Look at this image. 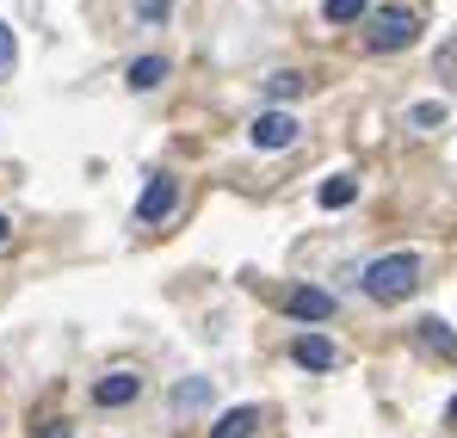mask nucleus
Wrapping results in <instances>:
<instances>
[{
	"label": "nucleus",
	"mask_w": 457,
	"mask_h": 438,
	"mask_svg": "<svg viewBox=\"0 0 457 438\" xmlns=\"http://www.w3.org/2000/svg\"><path fill=\"white\" fill-rule=\"evenodd\" d=\"M365 296H378V302H402V296L420 285V260L414 253H383V260H371L365 266Z\"/></svg>",
	"instance_id": "f257e3e1"
},
{
	"label": "nucleus",
	"mask_w": 457,
	"mask_h": 438,
	"mask_svg": "<svg viewBox=\"0 0 457 438\" xmlns=\"http://www.w3.org/2000/svg\"><path fill=\"white\" fill-rule=\"evenodd\" d=\"M414 37H420V19H414L408 6H378V12H371V50L395 56V50H408Z\"/></svg>",
	"instance_id": "f03ea898"
},
{
	"label": "nucleus",
	"mask_w": 457,
	"mask_h": 438,
	"mask_svg": "<svg viewBox=\"0 0 457 438\" xmlns=\"http://www.w3.org/2000/svg\"><path fill=\"white\" fill-rule=\"evenodd\" d=\"M173 211H179V179L154 173L149 186H143V198H137V222H167Z\"/></svg>",
	"instance_id": "7ed1b4c3"
},
{
	"label": "nucleus",
	"mask_w": 457,
	"mask_h": 438,
	"mask_svg": "<svg viewBox=\"0 0 457 438\" xmlns=\"http://www.w3.org/2000/svg\"><path fill=\"white\" fill-rule=\"evenodd\" d=\"M247 136H253V148H291L297 143V118L291 112H260Z\"/></svg>",
	"instance_id": "20e7f679"
},
{
	"label": "nucleus",
	"mask_w": 457,
	"mask_h": 438,
	"mask_svg": "<svg viewBox=\"0 0 457 438\" xmlns=\"http://www.w3.org/2000/svg\"><path fill=\"white\" fill-rule=\"evenodd\" d=\"M137 389H143V376H137V370H105V376L93 383V401H99V408H130V401H137Z\"/></svg>",
	"instance_id": "39448f33"
},
{
	"label": "nucleus",
	"mask_w": 457,
	"mask_h": 438,
	"mask_svg": "<svg viewBox=\"0 0 457 438\" xmlns=\"http://www.w3.org/2000/svg\"><path fill=\"white\" fill-rule=\"evenodd\" d=\"M211 395H217V383L211 376H186V383H173V395H167V414H198V408H211Z\"/></svg>",
	"instance_id": "423d86ee"
},
{
	"label": "nucleus",
	"mask_w": 457,
	"mask_h": 438,
	"mask_svg": "<svg viewBox=\"0 0 457 438\" xmlns=\"http://www.w3.org/2000/svg\"><path fill=\"white\" fill-rule=\"evenodd\" d=\"M285 309H291V321H328L334 315V296L315 291V285H297V291L285 296Z\"/></svg>",
	"instance_id": "0eeeda50"
},
{
	"label": "nucleus",
	"mask_w": 457,
	"mask_h": 438,
	"mask_svg": "<svg viewBox=\"0 0 457 438\" xmlns=\"http://www.w3.org/2000/svg\"><path fill=\"white\" fill-rule=\"evenodd\" d=\"M291 359L303 370H334L340 365V352H334V340H321V334H303L297 346H291Z\"/></svg>",
	"instance_id": "6e6552de"
},
{
	"label": "nucleus",
	"mask_w": 457,
	"mask_h": 438,
	"mask_svg": "<svg viewBox=\"0 0 457 438\" xmlns=\"http://www.w3.org/2000/svg\"><path fill=\"white\" fill-rule=\"evenodd\" d=\"M414 334H420V346H427L433 359H445V365H457V334L445 327V321H439V315H427V321H420Z\"/></svg>",
	"instance_id": "1a4fd4ad"
},
{
	"label": "nucleus",
	"mask_w": 457,
	"mask_h": 438,
	"mask_svg": "<svg viewBox=\"0 0 457 438\" xmlns=\"http://www.w3.org/2000/svg\"><path fill=\"white\" fill-rule=\"evenodd\" d=\"M260 426H266V420H260V408H228L223 420L211 426V438H253Z\"/></svg>",
	"instance_id": "9d476101"
},
{
	"label": "nucleus",
	"mask_w": 457,
	"mask_h": 438,
	"mask_svg": "<svg viewBox=\"0 0 457 438\" xmlns=\"http://www.w3.org/2000/svg\"><path fill=\"white\" fill-rule=\"evenodd\" d=\"M309 80L297 69H278V74H266V99H272V112H285V105H291V99H297V93H303Z\"/></svg>",
	"instance_id": "9b49d317"
},
{
	"label": "nucleus",
	"mask_w": 457,
	"mask_h": 438,
	"mask_svg": "<svg viewBox=\"0 0 457 438\" xmlns=\"http://www.w3.org/2000/svg\"><path fill=\"white\" fill-rule=\"evenodd\" d=\"M161 80H167V62H161V56H137V62H130V87H137V93H154Z\"/></svg>",
	"instance_id": "f8f14e48"
},
{
	"label": "nucleus",
	"mask_w": 457,
	"mask_h": 438,
	"mask_svg": "<svg viewBox=\"0 0 457 438\" xmlns=\"http://www.w3.org/2000/svg\"><path fill=\"white\" fill-rule=\"evenodd\" d=\"M353 198H359V179H353V173H334V179L321 186V204H328V211H346Z\"/></svg>",
	"instance_id": "ddd939ff"
},
{
	"label": "nucleus",
	"mask_w": 457,
	"mask_h": 438,
	"mask_svg": "<svg viewBox=\"0 0 457 438\" xmlns=\"http://www.w3.org/2000/svg\"><path fill=\"white\" fill-rule=\"evenodd\" d=\"M321 12H328L334 25H353V19H365V12H371V0H328Z\"/></svg>",
	"instance_id": "4468645a"
},
{
	"label": "nucleus",
	"mask_w": 457,
	"mask_h": 438,
	"mask_svg": "<svg viewBox=\"0 0 457 438\" xmlns=\"http://www.w3.org/2000/svg\"><path fill=\"white\" fill-rule=\"evenodd\" d=\"M408 124H420V130H433V124H445V105H439V99H420V105L408 112Z\"/></svg>",
	"instance_id": "2eb2a0df"
},
{
	"label": "nucleus",
	"mask_w": 457,
	"mask_h": 438,
	"mask_svg": "<svg viewBox=\"0 0 457 438\" xmlns=\"http://www.w3.org/2000/svg\"><path fill=\"white\" fill-rule=\"evenodd\" d=\"M19 62V44H12V25H0V74H12Z\"/></svg>",
	"instance_id": "dca6fc26"
},
{
	"label": "nucleus",
	"mask_w": 457,
	"mask_h": 438,
	"mask_svg": "<svg viewBox=\"0 0 457 438\" xmlns=\"http://www.w3.org/2000/svg\"><path fill=\"white\" fill-rule=\"evenodd\" d=\"M167 12H173V0H137V19H143V25L167 19Z\"/></svg>",
	"instance_id": "f3484780"
},
{
	"label": "nucleus",
	"mask_w": 457,
	"mask_h": 438,
	"mask_svg": "<svg viewBox=\"0 0 457 438\" xmlns=\"http://www.w3.org/2000/svg\"><path fill=\"white\" fill-rule=\"evenodd\" d=\"M37 438H69V420H44V433Z\"/></svg>",
	"instance_id": "a211bd4d"
},
{
	"label": "nucleus",
	"mask_w": 457,
	"mask_h": 438,
	"mask_svg": "<svg viewBox=\"0 0 457 438\" xmlns=\"http://www.w3.org/2000/svg\"><path fill=\"white\" fill-rule=\"evenodd\" d=\"M6 235H12V222H6V217H0V241H6Z\"/></svg>",
	"instance_id": "6ab92c4d"
},
{
	"label": "nucleus",
	"mask_w": 457,
	"mask_h": 438,
	"mask_svg": "<svg viewBox=\"0 0 457 438\" xmlns=\"http://www.w3.org/2000/svg\"><path fill=\"white\" fill-rule=\"evenodd\" d=\"M452 426H457V395H452Z\"/></svg>",
	"instance_id": "aec40b11"
}]
</instances>
